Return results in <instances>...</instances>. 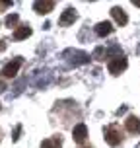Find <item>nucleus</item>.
<instances>
[{
	"label": "nucleus",
	"mask_w": 140,
	"mask_h": 148,
	"mask_svg": "<svg viewBox=\"0 0 140 148\" xmlns=\"http://www.w3.org/2000/svg\"><path fill=\"white\" fill-rule=\"evenodd\" d=\"M103 134H105V142H107L109 146H119V144L123 142V138H125V136H123V131H121V127H119L117 123L105 127Z\"/></svg>",
	"instance_id": "nucleus-1"
},
{
	"label": "nucleus",
	"mask_w": 140,
	"mask_h": 148,
	"mask_svg": "<svg viewBox=\"0 0 140 148\" xmlns=\"http://www.w3.org/2000/svg\"><path fill=\"white\" fill-rule=\"evenodd\" d=\"M126 66H128V62H126L125 59V55H117V57H113V59L109 60V64H107V68H109V72L111 74H121V72H125Z\"/></svg>",
	"instance_id": "nucleus-2"
},
{
	"label": "nucleus",
	"mask_w": 140,
	"mask_h": 148,
	"mask_svg": "<svg viewBox=\"0 0 140 148\" xmlns=\"http://www.w3.org/2000/svg\"><path fill=\"white\" fill-rule=\"evenodd\" d=\"M20 66H22V59L12 60V62H8L6 66L2 68L0 76H2V78H14L16 74H18V70H20Z\"/></svg>",
	"instance_id": "nucleus-3"
},
{
	"label": "nucleus",
	"mask_w": 140,
	"mask_h": 148,
	"mask_svg": "<svg viewBox=\"0 0 140 148\" xmlns=\"http://www.w3.org/2000/svg\"><path fill=\"white\" fill-rule=\"evenodd\" d=\"M72 138L78 142V144H84L86 138H88V127L84 125V123H78V125L72 129Z\"/></svg>",
	"instance_id": "nucleus-4"
},
{
	"label": "nucleus",
	"mask_w": 140,
	"mask_h": 148,
	"mask_svg": "<svg viewBox=\"0 0 140 148\" xmlns=\"http://www.w3.org/2000/svg\"><path fill=\"white\" fill-rule=\"evenodd\" d=\"M125 129L130 134H140V119L136 115H128L125 119Z\"/></svg>",
	"instance_id": "nucleus-5"
},
{
	"label": "nucleus",
	"mask_w": 140,
	"mask_h": 148,
	"mask_svg": "<svg viewBox=\"0 0 140 148\" xmlns=\"http://www.w3.org/2000/svg\"><path fill=\"white\" fill-rule=\"evenodd\" d=\"M53 8H55V2L53 0H45V2H35L33 4V10H35L37 14H49V12H53Z\"/></svg>",
	"instance_id": "nucleus-6"
},
{
	"label": "nucleus",
	"mask_w": 140,
	"mask_h": 148,
	"mask_svg": "<svg viewBox=\"0 0 140 148\" xmlns=\"http://www.w3.org/2000/svg\"><path fill=\"white\" fill-rule=\"evenodd\" d=\"M76 22V10L74 8H66L64 12H62V16H60L59 23L60 25H70V23Z\"/></svg>",
	"instance_id": "nucleus-7"
},
{
	"label": "nucleus",
	"mask_w": 140,
	"mask_h": 148,
	"mask_svg": "<svg viewBox=\"0 0 140 148\" xmlns=\"http://www.w3.org/2000/svg\"><path fill=\"white\" fill-rule=\"evenodd\" d=\"M111 16L115 18V22H117L119 25H126V22H128V18H126L125 10H123V8H119V6L111 8Z\"/></svg>",
	"instance_id": "nucleus-8"
},
{
	"label": "nucleus",
	"mask_w": 140,
	"mask_h": 148,
	"mask_svg": "<svg viewBox=\"0 0 140 148\" xmlns=\"http://www.w3.org/2000/svg\"><path fill=\"white\" fill-rule=\"evenodd\" d=\"M96 33L99 37H107L113 33V25H111V22H99L96 25Z\"/></svg>",
	"instance_id": "nucleus-9"
},
{
	"label": "nucleus",
	"mask_w": 140,
	"mask_h": 148,
	"mask_svg": "<svg viewBox=\"0 0 140 148\" xmlns=\"http://www.w3.org/2000/svg\"><path fill=\"white\" fill-rule=\"evenodd\" d=\"M31 35V27L29 25H25V23H22V25H18L14 31V39L16 41H20V39H25V37Z\"/></svg>",
	"instance_id": "nucleus-10"
},
{
	"label": "nucleus",
	"mask_w": 140,
	"mask_h": 148,
	"mask_svg": "<svg viewBox=\"0 0 140 148\" xmlns=\"http://www.w3.org/2000/svg\"><path fill=\"white\" fill-rule=\"evenodd\" d=\"M41 148H62V138H60V134L53 136V138H45V140L41 142Z\"/></svg>",
	"instance_id": "nucleus-11"
},
{
	"label": "nucleus",
	"mask_w": 140,
	"mask_h": 148,
	"mask_svg": "<svg viewBox=\"0 0 140 148\" xmlns=\"http://www.w3.org/2000/svg\"><path fill=\"white\" fill-rule=\"evenodd\" d=\"M20 22V16L18 14H8L6 16V25L8 27H16V23Z\"/></svg>",
	"instance_id": "nucleus-12"
},
{
	"label": "nucleus",
	"mask_w": 140,
	"mask_h": 148,
	"mask_svg": "<svg viewBox=\"0 0 140 148\" xmlns=\"http://www.w3.org/2000/svg\"><path fill=\"white\" fill-rule=\"evenodd\" d=\"M10 6V2H0V8H2V10H4V8H8Z\"/></svg>",
	"instance_id": "nucleus-13"
},
{
	"label": "nucleus",
	"mask_w": 140,
	"mask_h": 148,
	"mask_svg": "<svg viewBox=\"0 0 140 148\" xmlns=\"http://www.w3.org/2000/svg\"><path fill=\"white\" fill-rule=\"evenodd\" d=\"M6 49V45H4V41H0V51H4Z\"/></svg>",
	"instance_id": "nucleus-14"
},
{
	"label": "nucleus",
	"mask_w": 140,
	"mask_h": 148,
	"mask_svg": "<svg viewBox=\"0 0 140 148\" xmlns=\"http://www.w3.org/2000/svg\"><path fill=\"white\" fill-rule=\"evenodd\" d=\"M134 6H140V2H134Z\"/></svg>",
	"instance_id": "nucleus-15"
},
{
	"label": "nucleus",
	"mask_w": 140,
	"mask_h": 148,
	"mask_svg": "<svg viewBox=\"0 0 140 148\" xmlns=\"http://www.w3.org/2000/svg\"><path fill=\"white\" fill-rule=\"evenodd\" d=\"M80 148H92V146H80Z\"/></svg>",
	"instance_id": "nucleus-16"
},
{
	"label": "nucleus",
	"mask_w": 140,
	"mask_h": 148,
	"mask_svg": "<svg viewBox=\"0 0 140 148\" xmlns=\"http://www.w3.org/2000/svg\"><path fill=\"white\" fill-rule=\"evenodd\" d=\"M0 138H2V133H0Z\"/></svg>",
	"instance_id": "nucleus-17"
}]
</instances>
